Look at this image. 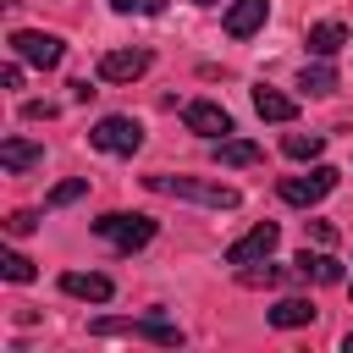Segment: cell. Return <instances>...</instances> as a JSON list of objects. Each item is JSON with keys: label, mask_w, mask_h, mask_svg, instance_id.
<instances>
[{"label": "cell", "mask_w": 353, "mask_h": 353, "mask_svg": "<svg viewBox=\"0 0 353 353\" xmlns=\"http://www.w3.org/2000/svg\"><path fill=\"white\" fill-rule=\"evenodd\" d=\"M154 193H176V199H193V204H210V210H237V188H226V182H204V176H143Z\"/></svg>", "instance_id": "obj_1"}, {"label": "cell", "mask_w": 353, "mask_h": 353, "mask_svg": "<svg viewBox=\"0 0 353 353\" xmlns=\"http://www.w3.org/2000/svg\"><path fill=\"white\" fill-rule=\"evenodd\" d=\"M88 331H94V336H138V342H154V347H182V325H171V320H160V314H143V320H116V314H105V320H94Z\"/></svg>", "instance_id": "obj_2"}, {"label": "cell", "mask_w": 353, "mask_h": 353, "mask_svg": "<svg viewBox=\"0 0 353 353\" xmlns=\"http://www.w3.org/2000/svg\"><path fill=\"white\" fill-rule=\"evenodd\" d=\"M94 232H99L105 243H116L121 254H132V248L154 243V215H121V210H110V215L94 221Z\"/></svg>", "instance_id": "obj_3"}, {"label": "cell", "mask_w": 353, "mask_h": 353, "mask_svg": "<svg viewBox=\"0 0 353 353\" xmlns=\"http://www.w3.org/2000/svg\"><path fill=\"white\" fill-rule=\"evenodd\" d=\"M88 143L105 149V154H138L143 149V127L132 116H99L94 132H88Z\"/></svg>", "instance_id": "obj_4"}, {"label": "cell", "mask_w": 353, "mask_h": 353, "mask_svg": "<svg viewBox=\"0 0 353 353\" xmlns=\"http://www.w3.org/2000/svg\"><path fill=\"white\" fill-rule=\"evenodd\" d=\"M331 188H336V171H331V165H314L309 176H281V182H276V193H281L287 204H298V210L320 204Z\"/></svg>", "instance_id": "obj_5"}, {"label": "cell", "mask_w": 353, "mask_h": 353, "mask_svg": "<svg viewBox=\"0 0 353 353\" xmlns=\"http://www.w3.org/2000/svg\"><path fill=\"white\" fill-rule=\"evenodd\" d=\"M11 55H22L28 66H61V55H66V44L55 39V33H33V28H17L11 33Z\"/></svg>", "instance_id": "obj_6"}, {"label": "cell", "mask_w": 353, "mask_h": 353, "mask_svg": "<svg viewBox=\"0 0 353 353\" xmlns=\"http://www.w3.org/2000/svg\"><path fill=\"white\" fill-rule=\"evenodd\" d=\"M276 243H281V226H276V221H259V226H248V232L226 248V265H254V259H265Z\"/></svg>", "instance_id": "obj_7"}, {"label": "cell", "mask_w": 353, "mask_h": 353, "mask_svg": "<svg viewBox=\"0 0 353 353\" xmlns=\"http://www.w3.org/2000/svg\"><path fill=\"white\" fill-rule=\"evenodd\" d=\"M182 121H188V132H199V138H226V132H232V116H226V105H215V99H188V105H182Z\"/></svg>", "instance_id": "obj_8"}, {"label": "cell", "mask_w": 353, "mask_h": 353, "mask_svg": "<svg viewBox=\"0 0 353 353\" xmlns=\"http://www.w3.org/2000/svg\"><path fill=\"white\" fill-rule=\"evenodd\" d=\"M149 72V50H105L99 55V77L105 83H132Z\"/></svg>", "instance_id": "obj_9"}, {"label": "cell", "mask_w": 353, "mask_h": 353, "mask_svg": "<svg viewBox=\"0 0 353 353\" xmlns=\"http://www.w3.org/2000/svg\"><path fill=\"white\" fill-rule=\"evenodd\" d=\"M265 17H270V0H232L226 6V33L232 39H248V33L265 28Z\"/></svg>", "instance_id": "obj_10"}, {"label": "cell", "mask_w": 353, "mask_h": 353, "mask_svg": "<svg viewBox=\"0 0 353 353\" xmlns=\"http://www.w3.org/2000/svg\"><path fill=\"white\" fill-rule=\"evenodd\" d=\"M61 292H66V298H88V303H105L116 287H110V276H99V270H66V276H61Z\"/></svg>", "instance_id": "obj_11"}, {"label": "cell", "mask_w": 353, "mask_h": 353, "mask_svg": "<svg viewBox=\"0 0 353 353\" xmlns=\"http://www.w3.org/2000/svg\"><path fill=\"white\" fill-rule=\"evenodd\" d=\"M292 265H298V276H303V281H320V287H342V259H331V254H309V248H303Z\"/></svg>", "instance_id": "obj_12"}, {"label": "cell", "mask_w": 353, "mask_h": 353, "mask_svg": "<svg viewBox=\"0 0 353 353\" xmlns=\"http://www.w3.org/2000/svg\"><path fill=\"white\" fill-rule=\"evenodd\" d=\"M39 160H44V149H39L33 138H6V143H0V165H6V171H28V165H39Z\"/></svg>", "instance_id": "obj_13"}, {"label": "cell", "mask_w": 353, "mask_h": 353, "mask_svg": "<svg viewBox=\"0 0 353 353\" xmlns=\"http://www.w3.org/2000/svg\"><path fill=\"white\" fill-rule=\"evenodd\" d=\"M314 320V303L309 298H281L276 309H270V325L276 331H298V325H309Z\"/></svg>", "instance_id": "obj_14"}, {"label": "cell", "mask_w": 353, "mask_h": 353, "mask_svg": "<svg viewBox=\"0 0 353 353\" xmlns=\"http://www.w3.org/2000/svg\"><path fill=\"white\" fill-rule=\"evenodd\" d=\"M254 110H259L265 121H292V116H298V99H287V94H276V88H254Z\"/></svg>", "instance_id": "obj_15"}, {"label": "cell", "mask_w": 353, "mask_h": 353, "mask_svg": "<svg viewBox=\"0 0 353 353\" xmlns=\"http://www.w3.org/2000/svg\"><path fill=\"white\" fill-rule=\"evenodd\" d=\"M342 44H347V28H342V22H314V28H309V50H314V55L331 61Z\"/></svg>", "instance_id": "obj_16"}, {"label": "cell", "mask_w": 353, "mask_h": 353, "mask_svg": "<svg viewBox=\"0 0 353 353\" xmlns=\"http://www.w3.org/2000/svg\"><path fill=\"white\" fill-rule=\"evenodd\" d=\"M259 160V143L248 138H215V165H254Z\"/></svg>", "instance_id": "obj_17"}, {"label": "cell", "mask_w": 353, "mask_h": 353, "mask_svg": "<svg viewBox=\"0 0 353 353\" xmlns=\"http://www.w3.org/2000/svg\"><path fill=\"white\" fill-rule=\"evenodd\" d=\"M298 88H303V94H331V88H336V72L325 66V55H320L314 66H303V77H298Z\"/></svg>", "instance_id": "obj_18"}, {"label": "cell", "mask_w": 353, "mask_h": 353, "mask_svg": "<svg viewBox=\"0 0 353 353\" xmlns=\"http://www.w3.org/2000/svg\"><path fill=\"white\" fill-rule=\"evenodd\" d=\"M281 149H287L292 160H314V154L325 149V132H287V138H281Z\"/></svg>", "instance_id": "obj_19"}, {"label": "cell", "mask_w": 353, "mask_h": 353, "mask_svg": "<svg viewBox=\"0 0 353 353\" xmlns=\"http://www.w3.org/2000/svg\"><path fill=\"white\" fill-rule=\"evenodd\" d=\"M0 276H6V281H17V287H22V281H33V259H28V254H17V248H6V254H0Z\"/></svg>", "instance_id": "obj_20"}, {"label": "cell", "mask_w": 353, "mask_h": 353, "mask_svg": "<svg viewBox=\"0 0 353 353\" xmlns=\"http://www.w3.org/2000/svg\"><path fill=\"white\" fill-rule=\"evenodd\" d=\"M83 193H88V176H72V182L50 188V199H44V204H50V210H61V204H72V199H83Z\"/></svg>", "instance_id": "obj_21"}, {"label": "cell", "mask_w": 353, "mask_h": 353, "mask_svg": "<svg viewBox=\"0 0 353 353\" xmlns=\"http://www.w3.org/2000/svg\"><path fill=\"white\" fill-rule=\"evenodd\" d=\"M121 17H154V11H165V0H110Z\"/></svg>", "instance_id": "obj_22"}, {"label": "cell", "mask_w": 353, "mask_h": 353, "mask_svg": "<svg viewBox=\"0 0 353 353\" xmlns=\"http://www.w3.org/2000/svg\"><path fill=\"white\" fill-rule=\"evenodd\" d=\"M33 226H39V215H33V210H11V215H6V232H11V237H28Z\"/></svg>", "instance_id": "obj_23"}, {"label": "cell", "mask_w": 353, "mask_h": 353, "mask_svg": "<svg viewBox=\"0 0 353 353\" xmlns=\"http://www.w3.org/2000/svg\"><path fill=\"white\" fill-rule=\"evenodd\" d=\"M303 232H309L320 248H331V243H336V226H331V221H303Z\"/></svg>", "instance_id": "obj_24"}, {"label": "cell", "mask_w": 353, "mask_h": 353, "mask_svg": "<svg viewBox=\"0 0 353 353\" xmlns=\"http://www.w3.org/2000/svg\"><path fill=\"white\" fill-rule=\"evenodd\" d=\"M22 116H28V121H50V116H55V105H50V99H28V105H22Z\"/></svg>", "instance_id": "obj_25"}, {"label": "cell", "mask_w": 353, "mask_h": 353, "mask_svg": "<svg viewBox=\"0 0 353 353\" xmlns=\"http://www.w3.org/2000/svg\"><path fill=\"white\" fill-rule=\"evenodd\" d=\"M0 83H6V88H22V55H17V61L0 72Z\"/></svg>", "instance_id": "obj_26"}, {"label": "cell", "mask_w": 353, "mask_h": 353, "mask_svg": "<svg viewBox=\"0 0 353 353\" xmlns=\"http://www.w3.org/2000/svg\"><path fill=\"white\" fill-rule=\"evenodd\" d=\"M342 347H347V353H353V331H347V336H342Z\"/></svg>", "instance_id": "obj_27"}, {"label": "cell", "mask_w": 353, "mask_h": 353, "mask_svg": "<svg viewBox=\"0 0 353 353\" xmlns=\"http://www.w3.org/2000/svg\"><path fill=\"white\" fill-rule=\"evenodd\" d=\"M193 6H215V0H193Z\"/></svg>", "instance_id": "obj_28"}, {"label": "cell", "mask_w": 353, "mask_h": 353, "mask_svg": "<svg viewBox=\"0 0 353 353\" xmlns=\"http://www.w3.org/2000/svg\"><path fill=\"white\" fill-rule=\"evenodd\" d=\"M347 292H353V287H347Z\"/></svg>", "instance_id": "obj_29"}]
</instances>
